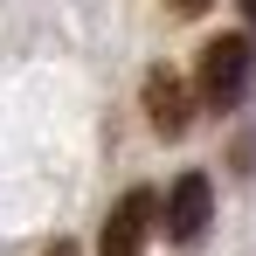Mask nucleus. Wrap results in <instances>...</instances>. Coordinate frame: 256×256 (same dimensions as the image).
<instances>
[{"label": "nucleus", "instance_id": "nucleus-5", "mask_svg": "<svg viewBox=\"0 0 256 256\" xmlns=\"http://www.w3.org/2000/svg\"><path fill=\"white\" fill-rule=\"evenodd\" d=\"M166 7H173V14H208L214 0H166Z\"/></svg>", "mask_w": 256, "mask_h": 256}, {"label": "nucleus", "instance_id": "nucleus-4", "mask_svg": "<svg viewBox=\"0 0 256 256\" xmlns=\"http://www.w3.org/2000/svg\"><path fill=\"white\" fill-rule=\"evenodd\" d=\"M208 222H214V187H208V173H180L173 194H166V236H173V242H201Z\"/></svg>", "mask_w": 256, "mask_h": 256}, {"label": "nucleus", "instance_id": "nucleus-3", "mask_svg": "<svg viewBox=\"0 0 256 256\" xmlns=\"http://www.w3.org/2000/svg\"><path fill=\"white\" fill-rule=\"evenodd\" d=\"M194 104H201V97H194V84H187L173 62H152V70H146V118H152L160 138H180V132L194 125Z\"/></svg>", "mask_w": 256, "mask_h": 256}, {"label": "nucleus", "instance_id": "nucleus-1", "mask_svg": "<svg viewBox=\"0 0 256 256\" xmlns=\"http://www.w3.org/2000/svg\"><path fill=\"white\" fill-rule=\"evenodd\" d=\"M250 76H256V42L250 35H214L201 48V70H194V97L208 111H236L250 97Z\"/></svg>", "mask_w": 256, "mask_h": 256}, {"label": "nucleus", "instance_id": "nucleus-2", "mask_svg": "<svg viewBox=\"0 0 256 256\" xmlns=\"http://www.w3.org/2000/svg\"><path fill=\"white\" fill-rule=\"evenodd\" d=\"M152 222H160V194H152V187H132V194H118V208L104 214L97 256H146Z\"/></svg>", "mask_w": 256, "mask_h": 256}, {"label": "nucleus", "instance_id": "nucleus-6", "mask_svg": "<svg viewBox=\"0 0 256 256\" xmlns=\"http://www.w3.org/2000/svg\"><path fill=\"white\" fill-rule=\"evenodd\" d=\"M42 256H84V250H76V242H70V236H62V242H48Z\"/></svg>", "mask_w": 256, "mask_h": 256}, {"label": "nucleus", "instance_id": "nucleus-7", "mask_svg": "<svg viewBox=\"0 0 256 256\" xmlns=\"http://www.w3.org/2000/svg\"><path fill=\"white\" fill-rule=\"evenodd\" d=\"M242 21H250V35H256V0H242Z\"/></svg>", "mask_w": 256, "mask_h": 256}]
</instances>
